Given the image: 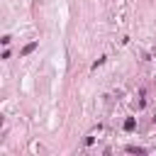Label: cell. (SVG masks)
Returning a JSON list of instances; mask_svg holds the SVG:
<instances>
[{
  "label": "cell",
  "instance_id": "6da1fadb",
  "mask_svg": "<svg viewBox=\"0 0 156 156\" xmlns=\"http://www.w3.org/2000/svg\"><path fill=\"white\" fill-rule=\"evenodd\" d=\"M124 129H134V120H127L124 122Z\"/></svg>",
  "mask_w": 156,
  "mask_h": 156
}]
</instances>
